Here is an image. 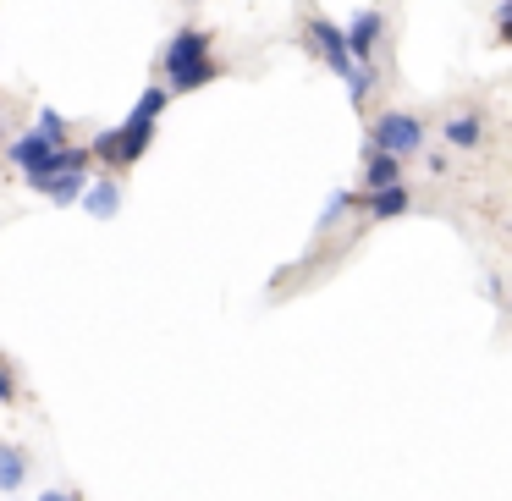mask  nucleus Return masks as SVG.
Masks as SVG:
<instances>
[{
    "mask_svg": "<svg viewBox=\"0 0 512 501\" xmlns=\"http://www.w3.org/2000/svg\"><path fill=\"white\" fill-rule=\"evenodd\" d=\"M441 133H446V144H452V149H479V138H485V122H479L474 111H463V116H452Z\"/></svg>",
    "mask_w": 512,
    "mask_h": 501,
    "instance_id": "obj_10",
    "label": "nucleus"
},
{
    "mask_svg": "<svg viewBox=\"0 0 512 501\" xmlns=\"http://www.w3.org/2000/svg\"><path fill=\"white\" fill-rule=\"evenodd\" d=\"M342 39H347V56L353 61H369L375 45H380V12H358L353 23L342 28Z\"/></svg>",
    "mask_w": 512,
    "mask_h": 501,
    "instance_id": "obj_6",
    "label": "nucleus"
},
{
    "mask_svg": "<svg viewBox=\"0 0 512 501\" xmlns=\"http://www.w3.org/2000/svg\"><path fill=\"white\" fill-rule=\"evenodd\" d=\"M56 149H61V144H50V138H45V133H39V127H34V133H23V138H17L12 149H6V166H17V171H23L28 182H34L39 171L50 166V155H56Z\"/></svg>",
    "mask_w": 512,
    "mask_h": 501,
    "instance_id": "obj_5",
    "label": "nucleus"
},
{
    "mask_svg": "<svg viewBox=\"0 0 512 501\" xmlns=\"http://www.w3.org/2000/svg\"><path fill=\"white\" fill-rule=\"evenodd\" d=\"M39 501H78V496H67V490H45Z\"/></svg>",
    "mask_w": 512,
    "mask_h": 501,
    "instance_id": "obj_16",
    "label": "nucleus"
},
{
    "mask_svg": "<svg viewBox=\"0 0 512 501\" xmlns=\"http://www.w3.org/2000/svg\"><path fill=\"white\" fill-rule=\"evenodd\" d=\"M23 485H28V452L17 441H0V490L17 496Z\"/></svg>",
    "mask_w": 512,
    "mask_h": 501,
    "instance_id": "obj_8",
    "label": "nucleus"
},
{
    "mask_svg": "<svg viewBox=\"0 0 512 501\" xmlns=\"http://www.w3.org/2000/svg\"><path fill=\"white\" fill-rule=\"evenodd\" d=\"M39 133H45L50 144H67V122H61V111H50V105H45V111H39Z\"/></svg>",
    "mask_w": 512,
    "mask_h": 501,
    "instance_id": "obj_13",
    "label": "nucleus"
},
{
    "mask_svg": "<svg viewBox=\"0 0 512 501\" xmlns=\"http://www.w3.org/2000/svg\"><path fill=\"white\" fill-rule=\"evenodd\" d=\"M6 402H17V380L0 369V408H6Z\"/></svg>",
    "mask_w": 512,
    "mask_h": 501,
    "instance_id": "obj_15",
    "label": "nucleus"
},
{
    "mask_svg": "<svg viewBox=\"0 0 512 501\" xmlns=\"http://www.w3.org/2000/svg\"><path fill=\"white\" fill-rule=\"evenodd\" d=\"M364 210L375 215V221H397V215H408V210H413V193L402 188V182H391V188H369Z\"/></svg>",
    "mask_w": 512,
    "mask_h": 501,
    "instance_id": "obj_7",
    "label": "nucleus"
},
{
    "mask_svg": "<svg viewBox=\"0 0 512 501\" xmlns=\"http://www.w3.org/2000/svg\"><path fill=\"white\" fill-rule=\"evenodd\" d=\"M369 144L386 149V155H419L424 149V122L413 111H380L375 122H369Z\"/></svg>",
    "mask_w": 512,
    "mask_h": 501,
    "instance_id": "obj_3",
    "label": "nucleus"
},
{
    "mask_svg": "<svg viewBox=\"0 0 512 501\" xmlns=\"http://www.w3.org/2000/svg\"><path fill=\"white\" fill-rule=\"evenodd\" d=\"M342 210H353V193H331V199H325V215H320V226H331Z\"/></svg>",
    "mask_w": 512,
    "mask_h": 501,
    "instance_id": "obj_14",
    "label": "nucleus"
},
{
    "mask_svg": "<svg viewBox=\"0 0 512 501\" xmlns=\"http://www.w3.org/2000/svg\"><path fill=\"white\" fill-rule=\"evenodd\" d=\"M364 182H369V188H391V182H402V166H397V155H386V149H369Z\"/></svg>",
    "mask_w": 512,
    "mask_h": 501,
    "instance_id": "obj_12",
    "label": "nucleus"
},
{
    "mask_svg": "<svg viewBox=\"0 0 512 501\" xmlns=\"http://www.w3.org/2000/svg\"><path fill=\"white\" fill-rule=\"evenodd\" d=\"M160 72H166V89L171 94H188V89H204L215 78V61H210V34L204 28H177L160 56Z\"/></svg>",
    "mask_w": 512,
    "mask_h": 501,
    "instance_id": "obj_2",
    "label": "nucleus"
},
{
    "mask_svg": "<svg viewBox=\"0 0 512 501\" xmlns=\"http://www.w3.org/2000/svg\"><path fill=\"white\" fill-rule=\"evenodd\" d=\"M78 204L94 215V221H111V215L122 210V188H116V182H94V188H83Z\"/></svg>",
    "mask_w": 512,
    "mask_h": 501,
    "instance_id": "obj_9",
    "label": "nucleus"
},
{
    "mask_svg": "<svg viewBox=\"0 0 512 501\" xmlns=\"http://www.w3.org/2000/svg\"><path fill=\"white\" fill-rule=\"evenodd\" d=\"M83 188H89V182H83V171H61V177L39 182V193H45V199H56V204H78Z\"/></svg>",
    "mask_w": 512,
    "mask_h": 501,
    "instance_id": "obj_11",
    "label": "nucleus"
},
{
    "mask_svg": "<svg viewBox=\"0 0 512 501\" xmlns=\"http://www.w3.org/2000/svg\"><path fill=\"white\" fill-rule=\"evenodd\" d=\"M166 105H171V89H144L138 105H133V116L89 144V160H105V166H133V160H144V149H149V138H155V122H160Z\"/></svg>",
    "mask_w": 512,
    "mask_h": 501,
    "instance_id": "obj_1",
    "label": "nucleus"
},
{
    "mask_svg": "<svg viewBox=\"0 0 512 501\" xmlns=\"http://www.w3.org/2000/svg\"><path fill=\"white\" fill-rule=\"evenodd\" d=\"M303 39H309V50L325 61V67L336 72V78H347V72L358 67L353 56H347V39H342V28L336 23H325V17H309V28H303Z\"/></svg>",
    "mask_w": 512,
    "mask_h": 501,
    "instance_id": "obj_4",
    "label": "nucleus"
}]
</instances>
